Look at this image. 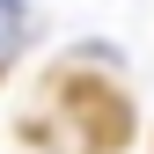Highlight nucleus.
<instances>
[{
    "mask_svg": "<svg viewBox=\"0 0 154 154\" xmlns=\"http://www.w3.org/2000/svg\"><path fill=\"white\" fill-rule=\"evenodd\" d=\"M22 44H29V8L22 0H0V73L22 59Z\"/></svg>",
    "mask_w": 154,
    "mask_h": 154,
    "instance_id": "obj_1",
    "label": "nucleus"
}]
</instances>
